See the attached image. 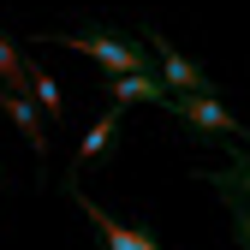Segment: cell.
<instances>
[{
	"label": "cell",
	"mask_w": 250,
	"mask_h": 250,
	"mask_svg": "<svg viewBox=\"0 0 250 250\" xmlns=\"http://www.w3.org/2000/svg\"><path fill=\"white\" fill-rule=\"evenodd\" d=\"M24 83L30 89H36V107H42V119H60V113H66V96H60V83L36 66V60H24Z\"/></svg>",
	"instance_id": "9c48e42d"
},
{
	"label": "cell",
	"mask_w": 250,
	"mask_h": 250,
	"mask_svg": "<svg viewBox=\"0 0 250 250\" xmlns=\"http://www.w3.org/2000/svg\"><path fill=\"white\" fill-rule=\"evenodd\" d=\"M179 125H191V131H203V137H232L238 149H250V131H244V125L221 107V102H214V96H167L161 102Z\"/></svg>",
	"instance_id": "7a4b0ae2"
},
{
	"label": "cell",
	"mask_w": 250,
	"mask_h": 250,
	"mask_svg": "<svg viewBox=\"0 0 250 250\" xmlns=\"http://www.w3.org/2000/svg\"><path fill=\"white\" fill-rule=\"evenodd\" d=\"M66 191H72V203L89 214V227H96L102 232V250H161V238H155V232H143V227H125V221H113V214L107 208H96V203H89L83 191H78V185H66Z\"/></svg>",
	"instance_id": "277c9868"
},
{
	"label": "cell",
	"mask_w": 250,
	"mask_h": 250,
	"mask_svg": "<svg viewBox=\"0 0 250 250\" xmlns=\"http://www.w3.org/2000/svg\"><path fill=\"white\" fill-rule=\"evenodd\" d=\"M0 113H6L18 131H24V143H30V155H36V161H48V119H42V107H30V96L24 89H0Z\"/></svg>",
	"instance_id": "5b68a950"
},
{
	"label": "cell",
	"mask_w": 250,
	"mask_h": 250,
	"mask_svg": "<svg viewBox=\"0 0 250 250\" xmlns=\"http://www.w3.org/2000/svg\"><path fill=\"white\" fill-rule=\"evenodd\" d=\"M107 96H113L119 107H131V102L161 107V102H167V83L155 78V72H119V78H107Z\"/></svg>",
	"instance_id": "8992f818"
},
{
	"label": "cell",
	"mask_w": 250,
	"mask_h": 250,
	"mask_svg": "<svg viewBox=\"0 0 250 250\" xmlns=\"http://www.w3.org/2000/svg\"><path fill=\"white\" fill-rule=\"evenodd\" d=\"M227 208H232V227H238V238H244V250H250V203L244 197H221Z\"/></svg>",
	"instance_id": "8fae6325"
},
{
	"label": "cell",
	"mask_w": 250,
	"mask_h": 250,
	"mask_svg": "<svg viewBox=\"0 0 250 250\" xmlns=\"http://www.w3.org/2000/svg\"><path fill=\"white\" fill-rule=\"evenodd\" d=\"M0 89H30L24 83V54L12 36H0Z\"/></svg>",
	"instance_id": "30bf717a"
},
{
	"label": "cell",
	"mask_w": 250,
	"mask_h": 250,
	"mask_svg": "<svg viewBox=\"0 0 250 250\" xmlns=\"http://www.w3.org/2000/svg\"><path fill=\"white\" fill-rule=\"evenodd\" d=\"M149 48H155V78L167 83V96H214V83H208V72L203 66H191L161 30H149Z\"/></svg>",
	"instance_id": "3957f363"
},
{
	"label": "cell",
	"mask_w": 250,
	"mask_h": 250,
	"mask_svg": "<svg viewBox=\"0 0 250 250\" xmlns=\"http://www.w3.org/2000/svg\"><path fill=\"white\" fill-rule=\"evenodd\" d=\"M119 113H125V107H113V113H102V119H96V125H89V131L78 137V155H72V173H66V179H78V173H83L89 161H96V155H107V143L119 137Z\"/></svg>",
	"instance_id": "52a82bcc"
},
{
	"label": "cell",
	"mask_w": 250,
	"mask_h": 250,
	"mask_svg": "<svg viewBox=\"0 0 250 250\" xmlns=\"http://www.w3.org/2000/svg\"><path fill=\"white\" fill-rule=\"evenodd\" d=\"M197 179H208L221 197H244V203H250V149L232 155V167H203Z\"/></svg>",
	"instance_id": "ba28073f"
},
{
	"label": "cell",
	"mask_w": 250,
	"mask_h": 250,
	"mask_svg": "<svg viewBox=\"0 0 250 250\" xmlns=\"http://www.w3.org/2000/svg\"><path fill=\"white\" fill-rule=\"evenodd\" d=\"M30 42L72 48V54H83V60H96V66H102L107 78H119V72H155V60H149L137 42L113 36V30H48V36H30Z\"/></svg>",
	"instance_id": "6da1fadb"
}]
</instances>
